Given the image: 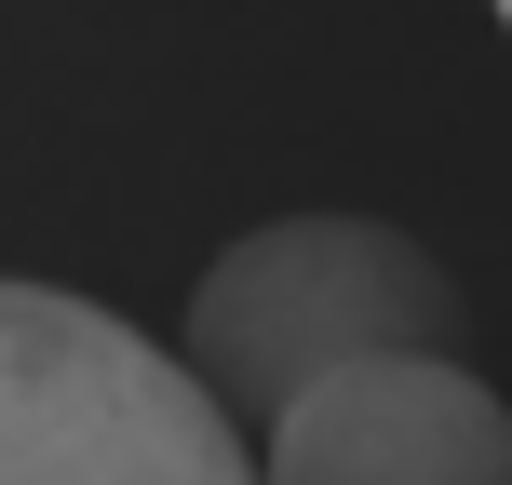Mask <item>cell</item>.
<instances>
[{
    "label": "cell",
    "mask_w": 512,
    "mask_h": 485,
    "mask_svg": "<svg viewBox=\"0 0 512 485\" xmlns=\"http://www.w3.org/2000/svg\"><path fill=\"white\" fill-rule=\"evenodd\" d=\"M189 364L230 432H256L270 405H297L337 364H391V351H472V297L405 216L364 203H297L256 216V230L189 283V324L162 337Z\"/></svg>",
    "instance_id": "1"
},
{
    "label": "cell",
    "mask_w": 512,
    "mask_h": 485,
    "mask_svg": "<svg viewBox=\"0 0 512 485\" xmlns=\"http://www.w3.org/2000/svg\"><path fill=\"white\" fill-rule=\"evenodd\" d=\"M0 485H243V432L149 324L0 270Z\"/></svg>",
    "instance_id": "2"
},
{
    "label": "cell",
    "mask_w": 512,
    "mask_h": 485,
    "mask_svg": "<svg viewBox=\"0 0 512 485\" xmlns=\"http://www.w3.org/2000/svg\"><path fill=\"white\" fill-rule=\"evenodd\" d=\"M243 485H512V391L472 351L337 364L243 432Z\"/></svg>",
    "instance_id": "3"
}]
</instances>
